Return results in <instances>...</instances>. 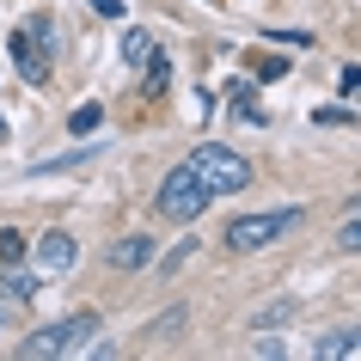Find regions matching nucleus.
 <instances>
[{
    "label": "nucleus",
    "instance_id": "nucleus-1",
    "mask_svg": "<svg viewBox=\"0 0 361 361\" xmlns=\"http://www.w3.org/2000/svg\"><path fill=\"white\" fill-rule=\"evenodd\" d=\"M98 331H104V319L98 312H74V319H56L43 324L37 337L19 343V361H56V355H92Z\"/></svg>",
    "mask_w": 361,
    "mask_h": 361
},
{
    "label": "nucleus",
    "instance_id": "nucleus-2",
    "mask_svg": "<svg viewBox=\"0 0 361 361\" xmlns=\"http://www.w3.org/2000/svg\"><path fill=\"white\" fill-rule=\"evenodd\" d=\"M306 214L300 209H264V214H239L227 233H221V245L233 251V257H245V251H264V245H276V239H288V233L300 227Z\"/></svg>",
    "mask_w": 361,
    "mask_h": 361
},
{
    "label": "nucleus",
    "instance_id": "nucleus-3",
    "mask_svg": "<svg viewBox=\"0 0 361 361\" xmlns=\"http://www.w3.org/2000/svg\"><path fill=\"white\" fill-rule=\"evenodd\" d=\"M209 202H214V190L196 178L190 166H171V171H166V184H159V196H153V209L166 214V221H184V227H190V221L209 209Z\"/></svg>",
    "mask_w": 361,
    "mask_h": 361
},
{
    "label": "nucleus",
    "instance_id": "nucleus-4",
    "mask_svg": "<svg viewBox=\"0 0 361 361\" xmlns=\"http://www.w3.org/2000/svg\"><path fill=\"white\" fill-rule=\"evenodd\" d=\"M184 166H190L214 196H233V190H245V184H251V166H245L233 147H221V141H202V147H196Z\"/></svg>",
    "mask_w": 361,
    "mask_h": 361
},
{
    "label": "nucleus",
    "instance_id": "nucleus-5",
    "mask_svg": "<svg viewBox=\"0 0 361 361\" xmlns=\"http://www.w3.org/2000/svg\"><path fill=\"white\" fill-rule=\"evenodd\" d=\"M31 257H37V269L61 276V269H74L80 239H74V233H61V227H49V233H37V239H31Z\"/></svg>",
    "mask_w": 361,
    "mask_h": 361
},
{
    "label": "nucleus",
    "instance_id": "nucleus-6",
    "mask_svg": "<svg viewBox=\"0 0 361 361\" xmlns=\"http://www.w3.org/2000/svg\"><path fill=\"white\" fill-rule=\"evenodd\" d=\"M153 264V239L147 233H123L111 245V269H147Z\"/></svg>",
    "mask_w": 361,
    "mask_h": 361
},
{
    "label": "nucleus",
    "instance_id": "nucleus-7",
    "mask_svg": "<svg viewBox=\"0 0 361 361\" xmlns=\"http://www.w3.org/2000/svg\"><path fill=\"white\" fill-rule=\"evenodd\" d=\"M13 61H19V80H31V86L49 80V56L31 49V31H13Z\"/></svg>",
    "mask_w": 361,
    "mask_h": 361
},
{
    "label": "nucleus",
    "instance_id": "nucleus-8",
    "mask_svg": "<svg viewBox=\"0 0 361 361\" xmlns=\"http://www.w3.org/2000/svg\"><path fill=\"white\" fill-rule=\"evenodd\" d=\"M312 355L319 361H337V355H361V331H331V337L312 343Z\"/></svg>",
    "mask_w": 361,
    "mask_h": 361
},
{
    "label": "nucleus",
    "instance_id": "nucleus-9",
    "mask_svg": "<svg viewBox=\"0 0 361 361\" xmlns=\"http://www.w3.org/2000/svg\"><path fill=\"white\" fill-rule=\"evenodd\" d=\"M184 324H190V306H171V312H159V319H153L141 337H147V343H171L178 331H184Z\"/></svg>",
    "mask_w": 361,
    "mask_h": 361
},
{
    "label": "nucleus",
    "instance_id": "nucleus-10",
    "mask_svg": "<svg viewBox=\"0 0 361 361\" xmlns=\"http://www.w3.org/2000/svg\"><path fill=\"white\" fill-rule=\"evenodd\" d=\"M0 288H6L13 300H25V306H31V300H37V294H43V269H37V276H31V269H19V264H13V276H6V282H0Z\"/></svg>",
    "mask_w": 361,
    "mask_h": 361
},
{
    "label": "nucleus",
    "instance_id": "nucleus-11",
    "mask_svg": "<svg viewBox=\"0 0 361 361\" xmlns=\"http://www.w3.org/2000/svg\"><path fill=\"white\" fill-rule=\"evenodd\" d=\"M123 61H129V68H147V61H153V37L141 31V25L123 31Z\"/></svg>",
    "mask_w": 361,
    "mask_h": 361
},
{
    "label": "nucleus",
    "instance_id": "nucleus-12",
    "mask_svg": "<svg viewBox=\"0 0 361 361\" xmlns=\"http://www.w3.org/2000/svg\"><path fill=\"white\" fill-rule=\"evenodd\" d=\"M25 251H31V239H25L19 227H0V269H13V264H25Z\"/></svg>",
    "mask_w": 361,
    "mask_h": 361
},
{
    "label": "nucleus",
    "instance_id": "nucleus-13",
    "mask_svg": "<svg viewBox=\"0 0 361 361\" xmlns=\"http://www.w3.org/2000/svg\"><path fill=\"white\" fill-rule=\"evenodd\" d=\"M98 123H104V104H74V116H68V129H74V135H92Z\"/></svg>",
    "mask_w": 361,
    "mask_h": 361
},
{
    "label": "nucleus",
    "instance_id": "nucleus-14",
    "mask_svg": "<svg viewBox=\"0 0 361 361\" xmlns=\"http://www.w3.org/2000/svg\"><path fill=\"white\" fill-rule=\"evenodd\" d=\"M331 245H337L343 257H355V251H361V214H355V221H343V227H337V239H331Z\"/></svg>",
    "mask_w": 361,
    "mask_h": 361
},
{
    "label": "nucleus",
    "instance_id": "nucleus-15",
    "mask_svg": "<svg viewBox=\"0 0 361 361\" xmlns=\"http://www.w3.org/2000/svg\"><path fill=\"white\" fill-rule=\"evenodd\" d=\"M166 86H171V61H166V56H153V61H147V98H159Z\"/></svg>",
    "mask_w": 361,
    "mask_h": 361
},
{
    "label": "nucleus",
    "instance_id": "nucleus-16",
    "mask_svg": "<svg viewBox=\"0 0 361 361\" xmlns=\"http://www.w3.org/2000/svg\"><path fill=\"white\" fill-rule=\"evenodd\" d=\"M190 251H196V239H184L178 251H166V257H159V269H166V276H171V269H184V264H190Z\"/></svg>",
    "mask_w": 361,
    "mask_h": 361
},
{
    "label": "nucleus",
    "instance_id": "nucleus-17",
    "mask_svg": "<svg viewBox=\"0 0 361 361\" xmlns=\"http://www.w3.org/2000/svg\"><path fill=\"white\" fill-rule=\"evenodd\" d=\"M288 312H294V306H288V300H276V306H264V312H257V324H282Z\"/></svg>",
    "mask_w": 361,
    "mask_h": 361
},
{
    "label": "nucleus",
    "instance_id": "nucleus-18",
    "mask_svg": "<svg viewBox=\"0 0 361 361\" xmlns=\"http://www.w3.org/2000/svg\"><path fill=\"white\" fill-rule=\"evenodd\" d=\"M25 312V300H13V294H0V324H13Z\"/></svg>",
    "mask_w": 361,
    "mask_h": 361
},
{
    "label": "nucleus",
    "instance_id": "nucleus-19",
    "mask_svg": "<svg viewBox=\"0 0 361 361\" xmlns=\"http://www.w3.org/2000/svg\"><path fill=\"white\" fill-rule=\"evenodd\" d=\"M343 92H349V98H361V68H355V61L343 68Z\"/></svg>",
    "mask_w": 361,
    "mask_h": 361
},
{
    "label": "nucleus",
    "instance_id": "nucleus-20",
    "mask_svg": "<svg viewBox=\"0 0 361 361\" xmlns=\"http://www.w3.org/2000/svg\"><path fill=\"white\" fill-rule=\"evenodd\" d=\"M257 80H282V56H264V61H257Z\"/></svg>",
    "mask_w": 361,
    "mask_h": 361
},
{
    "label": "nucleus",
    "instance_id": "nucleus-21",
    "mask_svg": "<svg viewBox=\"0 0 361 361\" xmlns=\"http://www.w3.org/2000/svg\"><path fill=\"white\" fill-rule=\"evenodd\" d=\"M92 13H104V19H123V0H92Z\"/></svg>",
    "mask_w": 361,
    "mask_h": 361
},
{
    "label": "nucleus",
    "instance_id": "nucleus-22",
    "mask_svg": "<svg viewBox=\"0 0 361 361\" xmlns=\"http://www.w3.org/2000/svg\"><path fill=\"white\" fill-rule=\"evenodd\" d=\"M355 209H361V196H355Z\"/></svg>",
    "mask_w": 361,
    "mask_h": 361
}]
</instances>
